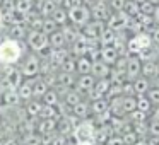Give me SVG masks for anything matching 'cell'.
<instances>
[{"label": "cell", "instance_id": "1", "mask_svg": "<svg viewBox=\"0 0 159 145\" xmlns=\"http://www.w3.org/2000/svg\"><path fill=\"white\" fill-rule=\"evenodd\" d=\"M22 53H24V50H22L21 41L11 39V38L4 39L0 43V65L4 67L16 65L17 62H21Z\"/></svg>", "mask_w": 159, "mask_h": 145}, {"label": "cell", "instance_id": "2", "mask_svg": "<svg viewBox=\"0 0 159 145\" xmlns=\"http://www.w3.org/2000/svg\"><path fill=\"white\" fill-rule=\"evenodd\" d=\"M21 70L24 79H34L39 77V70H41V58L36 53H28L24 58H21V65L17 67Z\"/></svg>", "mask_w": 159, "mask_h": 145}, {"label": "cell", "instance_id": "3", "mask_svg": "<svg viewBox=\"0 0 159 145\" xmlns=\"http://www.w3.org/2000/svg\"><path fill=\"white\" fill-rule=\"evenodd\" d=\"M24 41H26V45H28V48L31 50L33 53H36V55L41 53L43 50H46V48H52L50 43H48V34H45L41 29H29Z\"/></svg>", "mask_w": 159, "mask_h": 145}, {"label": "cell", "instance_id": "4", "mask_svg": "<svg viewBox=\"0 0 159 145\" xmlns=\"http://www.w3.org/2000/svg\"><path fill=\"white\" fill-rule=\"evenodd\" d=\"M151 45H152L151 34H147V33H139V34H135L132 39L127 41V50H128L130 55H140V53L144 51V50H147Z\"/></svg>", "mask_w": 159, "mask_h": 145}, {"label": "cell", "instance_id": "5", "mask_svg": "<svg viewBox=\"0 0 159 145\" xmlns=\"http://www.w3.org/2000/svg\"><path fill=\"white\" fill-rule=\"evenodd\" d=\"M67 14H69V22L74 26H77V28H84V26L93 19L91 17V9L84 4L79 5V7H75V9L67 11Z\"/></svg>", "mask_w": 159, "mask_h": 145}, {"label": "cell", "instance_id": "6", "mask_svg": "<svg viewBox=\"0 0 159 145\" xmlns=\"http://www.w3.org/2000/svg\"><path fill=\"white\" fill-rule=\"evenodd\" d=\"M74 135L79 142H91L94 140V135H96V126L91 120H84L74 128Z\"/></svg>", "mask_w": 159, "mask_h": 145}, {"label": "cell", "instance_id": "7", "mask_svg": "<svg viewBox=\"0 0 159 145\" xmlns=\"http://www.w3.org/2000/svg\"><path fill=\"white\" fill-rule=\"evenodd\" d=\"M57 123H58V118H38V121L34 125V131L39 133L41 137L55 135L57 133Z\"/></svg>", "mask_w": 159, "mask_h": 145}, {"label": "cell", "instance_id": "8", "mask_svg": "<svg viewBox=\"0 0 159 145\" xmlns=\"http://www.w3.org/2000/svg\"><path fill=\"white\" fill-rule=\"evenodd\" d=\"M94 84H96V77L93 75V73H84V75H79L75 80V86H74V89L77 90V92L80 94H89V90L94 87Z\"/></svg>", "mask_w": 159, "mask_h": 145}, {"label": "cell", "instance_id": "9", "mask_svg": "<svg viewBox=\"0 0 159 145\" xmlns=\"http://www.w3.org/2000/svg\"><path fill=\"white\" fill-rule=\"evenodd\" d=\"M4 80H5V84H7V87H9V89H17V87L22 84L24 77H22L21 70H19V68H16V67L12 65V67H9V70L5 72Z\"/></svg>", "mask_w": 159, "mask_h": 145}, {"label": "cell", "instance_id": "10", "mask_svg": "<svg viewBox=\"0 0 159 145\" xmlns=\"http://www.w3.org/2000/svg\"><path fill=\"white\" fill-rule=\"evenodd\" d=\"M142 62H140V58L139 56H128V62H127V72H125V77H127L128 80H135L139 75H140V72H142Z\"/></svg>", "mask_w": 159, "mask_h": 145}, {"label": "cell", "instance_id": "11", "mask_svg": "<svg viewBox=\"0 0 159 145\" xmlns=\"http://www.w3.org/2000/svg\"><path fill=\"white\" fill-rule=\"evenodd\" d=\"M36 79H38V77H34V79H24L21 86L16 89L21 101H24V103H26V101L33 99V86H34V80Z\"/></svg>", "mask_w": 159, "mask_h": 145}, {"label": "cell", "instance_id": "12", "mask_svg": "<svg viewBox=\"0 0 159 145\" xmlns=\"http://www.w3.org/2000/svg\"><path fill=\"white\" fill-rule=\"evenodd\" d=\"M28 31L29 28L26 24H21V22H16V24H11L7 29V36L11 39H17V41H22V39H26V36H28Z\"/></svg>", "mask_w": 159, "mask_h": 145}, {"label": "cell", "instance_id": "13", "mask_svg": "<svg viewBox=\"0 0 159 145\" xmlns=\"http://www.w3.org/2000/svg\"><path fill=\"white\" fill-rule=\"evenodd\" d=\"M111 68L108 63H104L101 58L98 60H93V67H91V73H93L96 79H108V75H110Z\"/></svg>", "mask_w": 159, "mask_h": 145}, {"label": "cell", "instance_id": "14", "mask_svg": "<svg viewBox=\"0 0 159 145\" xmlns=\"http://www.w3.org/2000/svg\"><path fill=\"white\" fill-rule=\"evenodd\" d=\"M70 53L67 51L65 48H52V51H50V56L46 60H48L50 63H52V67L55 68V67H60L63 63V60L69 56Z\"/></svg>", "mask_w": 159, "mask_h": 145}, {"label": "cell", "instance_id": "15", "mask_svg": "<svg viewBox=\"0 0 159 145\" xmlns=\"http://www.w3.org/2000/svg\"><path fill=\"white\" fill-rule=\"evenodd\" d=\"M34 4H36V0H16L14 2V11H16L17 15L24 17V15H28L29 12L34 11Z\"/></svg>", "mask_w": 159, "mask_h": 145}, {"label": "cell", "instance_id": "16", "mask_svg": "<svg viewBox=\"0 0 159 145\" xmlns=\"http://www.w3.org/2000/svg\"><path fill=\"white\" fill-rule=\"evenodd\" d=\"M57 7H58V5H55L52 0H36V4H34L36 12H38L39 15H43V17H50Z\"/></svg>", "mask_w": 159, "mask_h": 145}, {"label": "cell", "instance_id": "17", "mask_svg": "<svg viewBox=\"0 0 159 145\" xmlns=\"http://www.w3.org/2000/svg\"><path fill=\"white\" fill-rule=\"evenodd\" d=\"M2 103L7 108H17V104L21 103V99H19V96H17V90L16 89L2 90Z\"/></svg>", "mask_w": 159, "mask_h": 145}, {"label": "cell", "instance_id": "18", "mask_svg": "<svg viewBox=\"0 0 159 145\" xmlns=\"http://www.w3.org/2000/svg\"><path fill=\"white\" fill-rule=\"evenodd\" d=\"M118 56L120 55H118V51L115 50V46H103V48L99 50V58L103 60L104 63H108V65H113Z\"/></svg>", "mask_w": 159, "mask_h": 145}, {"label": "cell", "instance_id": "19", "mask_svg": "<svg viewBox=\"0 0 159 145\" xmlns=\"http://www.w3.org/2000/svg\"><path fill=\"white\" fill-rule=\"evenodd\" d=\"M48 43H50V46H52V48H65L67 38H65V34H63L62 29L58 28L55 33L48 34Z\"/></svg>", "mask_w": 159, "mask_h": 145}, {"label": "cell", "instance_id": "20", "mask_svg": "<svg viewBox=\"0 0 159 145\" xmlns=\"http://www.w3.org/2000/svg\"><path fill=\"white\" fill-rule=\"evenodd\" d=\"M41 108H43V103L39 99H29V101H26V104H24V109H26V113H28V116L29 118H36L38 120V116H39V111H41Z\"/></svg>", "mask_w": 159, "mask_h": 145}, {"label": "cell", "instance_id": "21", "mask_svg": "<svg viewBox=\"0 0 159 145\" xmlns=\"http://www.w3.org/2000/svg\"><path fill=\"white\" fill-rule=\"evenodd\" d=\"M89 9H91V17L94 21H104V19H108V9L103 2H98V4H94Z\"/></svg>", "mask_w": 159, "mask_h": 145}, {"label": "cell", "instance_id": "22", "mask_svg": "<svg viewBox=\"0 0 159 145\" xmlns=\"http://www.w3.org/2000/svg\"><path fill=\"white\" fill-rule=\"evenodd\" d=\"M89 113H91V104L87 103V101H79L75 106H72V114H75L77 118H80V120L87 118Z\"/></svg>", "mask_w": 159, "mask_h": 145}, {"label": "cell", "instance_id": "23", "mask_svg": "<svg viewBox=\"0 0 159 145\" xmlns=\"http://www.w3.org/2000/svg\"><path fill=\"white\" fill-rule=\"evenodd\" d=\"M75 73H67V72H60L58 75H57V84L58 86H63V87H69V89H74V86H75Z\"/></svg>", "mask_w": 159, "mask_h": 145}, {"label": "cell", "instance_id": "24", "mask_svg": "<svg viewBox=\"0 0 159 145\" xmlns=\"http://www.w3.org/2000/svg\"><path fill=\"white\" fill-rule=\"evenodd\" d=\"M108 109H110V99H106V97L91 101V113L93 114H101Z\"/></svg>", "mask_w": 159, "mask_h": 145}, {"label": "cell", "instance_id": "25", "mask_svg": "<svg viewBox=\"0 0 159 145\" xmlns=\"http://www.w3.org/2000/svg\"><path fill=\"white\" fill-rule=\"evenodd\" d=\"M50 17H52L53 21L60 26V28H62V26H65V24H69V14H67V9H63L62 5H60V7H57Z\"/></svg>", "mask_w": 159, "mask_h": 145}, {"label": "cell", "instance_id": "26", "mask_svg": "<svg viewBox=\"0 0 159 145\" xmlns=\"http://www.w3.org/2000/svg\"><path fill=\"white\" fill-rule=\"evenodd\" d=\"M48 89H50L48 84H46L43 79H39V77H38V79L34 80V86H33V97L41 101V97L45 96V92H46Z\"/></svg>", "mask_w": 159, "mask_h": 145}, {"label": "cell", "instance_id": "27", "mask_svg": "<svg viewBox=\"0 0 159 145\" xmlns=\"http://www.w3.org/2000/svg\"><path fill=\"white\" fill-rule=\"evenodd\" d=\"M91 67H93V60L89 58V56H79L77 58V68L75 72L79 73V75H84V73H91Z\"/></svg>", "mask_w": 159, "mask_h": 145}, {"label": "cell", "instance_id": "28", "mask_svg": "<svg viewBox=\"0 0 159 145\" xmlns=\"http://www.w3.org/2000/svg\"><path fill=\"white\" fill-rule=\"evenodd\" d=\"M115 38H116V33L106 26V28L101 31V34H99V38H98V39H99V43H101L103 46H113Z\"/></svg>", "mask_w": 159, "mask_h": 145}, {"label": "cell", "instance_id": "29", "mask_svg": "<svg viewBox=\"0 0 159 145\" xmlns=\"http://www.w3.org/2000/svg\"><path fill=\"white\" fill-rule=\"evenodd\" d=\"M142 73H144V77H151V79H154V77L159 75V67L157 63L152 60V62H144V65H142Z\"/></svg>", "mask_w": 159, "mask_h": 145}, {"label": "cell", "instance_id": "30", "mask_svg": "<svg viewBox=\"0 0 159 145\" xmlns=\"http://www.w3.org/2000/svg\"><path fill=\"white\" fill-rule=\"evenodd\" d=\"M62 101L67 104V106L72 108V106H75V104L79 103V101H82V94L77 92L75 89H70L69 92H67L65 96H63V99H62Z\"/></svg>", "mask_w": 159, "mask_h": 145}, {"label": "cell", "instance_id": "31", "mask_svg": "<svg viewBox=\"0 0 159 145\" xmlns=\"http://www.w3.org/2000/svg\"><path fill=\"white\" fill-rule=\"evenodd\" d=\"M75 68H77V58L72 55H69L65 60H63V63L60 65V70L62 72H67V73H75Z\"/></svg>", "mask_w": 159, "mask_h": 145}, {"label": "cell", "instance_id": "32", "mask_svg": "<svg viewBox=\"0 0 159 145\" xmlns=\"http://www.w3.org/2000/svg\"><path fill=\"white\" fill-rule=\"evenodd\" d=\"M41 103L43 104H48V106H57V104L60 103V97H58V94L55 92V89L50 87V89L45 92V96L41 97Z\"/></svg>", "mask_w": 159, "mask_h": 145}, {"label": "cell", "instance_id": "33", "mask_svg": "<svg viewBox=\"0 0 159 145\" xmlns=\"http://www.w3.org/2000/svg\"><path fill=\"white\" fill-rule=\"evenodd\" d=\"M38 118H60L58 109L57 106H48V104H43L41 111H39V116Z\"/></svg>", "mask_w": 159, "mask_h": 145}, {"label": "cell", "instance_id": "34", "mask_svg": "<svg viewBox=\"0 0 159 145\" xmlns=\"http://www.w3.org/2000/svg\"><path fill=\"white\" fill-rule=\"evenodd\" d=\"M121 109L123 113H132V111L137 109V99L132 96H125L123 101H121Z\"/></svg>", "mask_w": 159, "mask_h": 145}, {"label": "cell", "instance_id": "35", "mask_svg": "<svg viewBox=\"0 0 159 145\" xmlns=\"http://www.w3.org/2000/svg\"><path fill=\"white\" fill-rule=\"evenodd\" d=\"M134 90L137 94H145V90H149V80L147 77H140V79H135L134 80Z\"/></svg>", "mask_w": 159, "mask_h": 145}, {"label": "cell", "instance_id": "36", "mask_svg": "<svg viewBox=\"0 0 159 145\" xmlns=\"http://www.w3.org/2000/svg\"><path fill=\"white\" fill-rule=\"evenodd\" d=\"M60 26L57 24L55 21H53L52 17H45L43 19V26H41V31L45 33V34H52V33H55L57 29H58Z\"/></svg>", "mask_w": 159, "mask_h": 145}, {"label": "cell", "instance_id": "37", "mask_svg": "<svg viewBox=\"0 0 159 145\" xmlns=\"http://www.w3.org/2000/svg\"><path fill=\"white\" fill-rule=\"evenodd\" d=\"M123 11L127 12L130 17H134V15H137L139 11H140V4H139V2H135V0H127V2H125Z\"/></svg>", "mask_w": 159, "mask_h": 145}, {"label": "cell", "instance_id": "38", "mask_svg": "<svg viewBox=\"0 0 159 145\" xmlns=\"http://www.w3.org/2000/svg\"><path fill=\"white\" fill-rule=\"evenodd\" d=\"M137 109L142 111V113H147L151 109V101L145 97V94H140V97L137 99Z\"/></svg>", "mask_w": 159, "mask_h": 145}, {"label": "cell", "instance_id": "39", "mask_svg": "<svg viewBox=\"0 0 159 145\" xmlns=\"http://www.w3.org/2000/svg\"><path fill=\"white\" fill-rule=\"evenodd\" d=\"M121 140H123V145H134L137 142V133L135 131H123Z\"/></svg>", "mask_w": 159, "mask_h": 145}, {"label": "cell", "instance_id": "40", "mask_svg": "<svg viewBox=\"0 0 159 145\" xmlns=\"http://www.w3.org/2000/svg\"><path fill=\"white\" fill-rule=\"evenodd\" d=\"M147 99L151 101V104L159 106V87H152L147 90Z\"/></svg>", "mask_w": 159, "mask_h": 145}, {"label": "cell", "instance_id": "41", "mask_svg": "<svg viewBox=\"0 0 159 145\" xmlns=\"http://www.w3.org/2000/svg\"><path fill=\"white\" fill-rule=\"evenodd\" d=\"M82 4H84V0H63L62 7L67 9V11H70V9H75V7H79V5H82Z\"/></svg>", "mask_w": 159, "mask_h": 145}, {"label": "cell", "instance_id": "42", "mask_svg": "<svg viewBox=\"0 0 159 145\" xmlns=\"http://www.w3.org/2000/svg\"><path fill=\"white\" fill-rule=\"evenodd\" d=\"M134 130L137 135H144L149 128H147V125H145V121H134Z\"/></svg>", "mask_w": 159, "mask_h": 145}, {"label": "cell", "instance_id": "43", "mask_svg": "<svg viewBox=\"0 0 159 145\" xmlns=\"http://www.w3.org/2000/svg\"><path fill=\"white\" fill-rule=\"evenodd\" d=\"M48 145H67V137L55 133V135L52 137V140H50V143H48Z\"/></svg>", "mask_w": 159, "mask_h": 145}, {"label": "cell", "instance_id": "44", "mask_svg": "<svg viewBox=\"0 0 159 145\" xmlns=\"http://www.w3.org/2000/svg\"><path fill=\"white\" fill-rule=\"evenodd\" d=\"M125 2H127V0H110V7L115 9L116 12H120V11H123Z\"/></svg>", "mask_w": 159, "mask_h": 145}, {"label": "cell", "instance_id": "45", "mask_svg": "<svg viewBox=\"0 0 159 145\" xmlns=\"http://www.w3.org/2000/svg\"><path fill=\"white\" fill-rule=\"evenodd\" d=\"M140 12H144V14H147V15H151L152 12H154V7H152V4L149 2V0L140 4Z\"/></svg>", "mask_w": 159, "mask_h": 145}, {"label": "cell", "instance_id": "46", "mask_svg": "<svg viewBox=\"0 0 159 145\" xmlns=\"http://www.w3.org/2000/svg\"><path fill=\"white\" fill-rule=\"evenodd\" d=\"M130 114L134 116V121H144V118H145V113H142V111H139V109L132 111Z\"/></svg>", "mask_w": 159, "mask_h": 145}, {"label": "cell", "instance_id": "47", "mask_svg": "<svg viewBox=\"0 0 159 145\" xmlns=\"http://www.w3.org/2000/svg\"><path fill=\"white\" fill-rule=\"evenodd\" d=\"M108 145H123V140H121V137H110L106 140Z\"/></svg>", "mask_w": 159, "mask_h": 145}, {"label": "cell", "instance_id": "48", "mask_svg": "<svg viewBox=\"0 0 159 145\" xmlns=\"http://www.w3.org/2000/svg\"><path fill=\"white\" fill-rule=\"evenodd\" d=\"M149 131H151L152 135H154V137H159V121L156 120L154 123L151 125V126H149Z\"/></svg>", "mask_w": 159, "mask_h": 145}, {"label": "cell", "instance_id": "49", "mask_svg": "<svg viewBox=\"0 0 159 145\" xmlns=\"http://www.w3.org/2000/svg\"><path fill=\"white\" fill-rule=\"evenodd\" d=\"M152 19H154V22H159V7L154 9V12H152Z\"/></svg>", "mask_w": 159, "mask_h": 145}, {"label": "cell", "instance_id": "50", "mask_svg": "<svg viewBox=\"0 0 159 145\" xmlns=\"http://www.w3.org/2000/svg\"><path fill=\"white\" fill-rule=\"evenodd\" d=\"M147 145H159V137H152Z\"/></svg>", "mask_w": 159, "mask_h": 145}, {"label": "cell", "instance_id": "51", "mask_svg": "<svg viewBox=\"0 0 159 145\" xmlns=\"http://www.w3.org/2000/svg\"><path fill=\"white\" fill-rule=\"evenodd\" d=\"M2 24H4V12L0 9V28H2Z\"/></svg>", "mask_w": 159, "mask_h": 145}, {"label": "cell", "instance_id": "52", "mask_svg": "<svg viewBox=\"0 0 159 145\" xmlns=\"http://www.w3.org/2000/svg\"><path fill=\"white\" fill-rule=\"evenodd\" d=\"M154 39H156V43H159V29H156V33H154Z\"/></svg>", "mask_w": 159, "mask_h": 145}, {"label": "cell", "instance_id": "53", "mask_svg": "<svg viewBox=\"0 0 159 145\" xmlns=\"http://www.w3.org/2000/svg\"><path fill=\"white\" fill-rule=\"evenodd\" d=\"M52 2H53V4H55V5H58V7H60V5L63 4V0H52Z\"/></svg>", "mask_w": 159, "mask_h": 145}, {"label": "cell", "instance_id": "54", "mask_svg": "<svg viewBox=\"0 0 159 145\" xmlns=\"http://www.w3.org/2000/svg\"><path fill=\"white\" fill-rule=\"evenodd\" d=\"M134 145H147V143H145V142H140V140H137Z\"/></svg>", "mask_w": 159, "mask_h": 145}, {"label": "cell", "instance_id": "55", "mask_svg": "<svg viewBox=\"0 0 159 145\" xmlns=\"http://www.w3.org/2000/svg\"><path fill=\"white\" fill-rule=\"evenodd\" d=\"M77 145H91V142H79Z\"/></svg>", "mask_w": 159, "mask_h": 145}, {"label": "cell", "instance_id": "56", "mask_svg": "<svg viewBox=\"0 0 159 145\" xmlns=\"http://www.w3.org/2000/svg\"><path fill=\"white\" fill-rule=\"evenodd\" d=\"M154 118H156V120H157V121H159V108H157V111H156V114H154Z\"/></svg>", "mask_w": 159, "mask_h": 145}, {"label": "cell", "instance_id": "57", "mask_svg": "<svg viewBox=\"0 0 159 145\" xmlns=\"http://www.w3.org/2000/svg\"><path fill=\"white\" fill-rule=\"evenodd\" d=\"M2 106H4V103H2V92H0V111H2Z\"/></svg>", "mask_w": 159, "mask_h": 145}, {"label": "cell", "instance_id": "58", "mask_svg": "<svg viewBox=\"0 0 159 145\" xmlns=\"http://www.w3.org/2000/svg\"><path fill=\"white\" fill-rule=\"evenodd\" d=\"M149 2H151V4H157L159 0H149Z\"/></svg>", "mask_w": 159, "mask_h": 145}, {"label": "cell", "instance_id": "59", "mask_svg": "<svg viewBox=\"0 0 159 145\" xmlns=\"http://www.w3.org/2000/svg\"><path fill=\"white\" fill-rule=\"evenodd\" d=\"M135 2H139V4H142V2H145V0H135Z\"/></svg>", "mask_w": 159, "mask_h": 145}, {"label": "cell", "instance_id": "60", "mask_svg": "<svg viewBox=\"0 0 159 145\" xmlns=\"http://www.w3.org/2000/svg\"><path fill=\"white\" fill-rule=\"evenodd\" d=\"M4 2H12V4H14V2H16V0H4Z\"/></svg>", "mask_w": 159, "mask_h": 145}, {"label": "cell", "instance_id": "61", "mask_svg": "<svg viewBox=\"0 0 159 145\" xmlns=\"http://www.w3.org/2000/svg\"><path fill=\"white\" fill-rule=\"evenodd\" d=\"M2 4H4V0H0V7H2Z\"/></svg>", "mask_w": 159, "mask_h": 145}, {"label": "cell", "instance_id": "62", "mask_svg": "<svg viewBox=\"0 0 159 145\" xmlns=\"http://www.w3.org/2000/svg\"><path fill=\"white\" fill-rule=\"evenodd\" d=\"M0 130H2V120H0Z\"/></svg>", "mask_w": 159, "mask_h": 145}]
</instances>
